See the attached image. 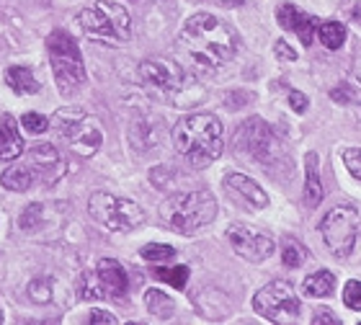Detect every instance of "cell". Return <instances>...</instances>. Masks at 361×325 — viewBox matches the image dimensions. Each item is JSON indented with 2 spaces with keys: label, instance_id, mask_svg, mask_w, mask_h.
Wrapping results in <instances>:
<instances>
[{
  "label": "cell",
  "instance_id": "20",
  "mask_svg": "<svg viewBox=\"0 0 361 325\" xmlns=\"http://www.w3.org/2000/svg\"><path fill=\"white\" fill-rule=\"evenodd\" d=\"M6 83L11 85V91L21 93V96H29V93L39 91V83L34 73H31L26 65H16V68L6 70Z\"/></svg>",
  "mask_w": 361,
  "mask_h": 325
},
{
  "label": "cell",
  "instance_id": "11",
  "mask_svg": "<svg viewBox=\"0 0 361 325\" xmlns=\"http://www.w3.org/2000/svg\"><path fill=\"white\" fill-rule=\"evenodd\" d=\"M227 240L233 245V250L240 258L250 261V264H261L274 253V240L271 235L261 233V230H253V227L245 225H233L227 230Z\"/></svg>",
  "mask_w": 361,
  "mask_h": 325
},
{
  "label": "cell",
  "instance_id": "28",
  "mask_svg": "<svg viewBox=\"0 0 361 325\" xmlns=\"http://www.w3.org/2000/svg\"><path fill=\"white\" fill-rule=\"evenodd\" d=\"M21 124L26 127V132H29V135H44L47 129H49V119H47V116H42V114H37V111L23 114Z\"/></svg>",
  "mask_w": 361,
  "mask_h": 325
},
{
  "label": "cell",
  "instance_id": "34",
  "mask_svg": "<svg viewBox=\"0 0 361 325\" xmlns=\"http://www.w3.org/2000/svg\"><path fill=\"white\" fill-rule=\"evenodd\" d=\"M289 106H292L297 114H305V111H307V106H310V101H307V96H305V93L289 91Z\"/></svg>",
  "mask_w": 361,
  "mask_h": 325
},
{
  "label": "cell",
  "instance_id": "36",
  "mask_svg": "<svg viewBox=\"0 0 361 325\" xmlns=\"http://www.w3.org/2000/svg\"><path fill=\"white\" fill-rule=\"evenodd\" d=\"M88 323L90 325H101V323H106V325H116V318L114 315H109V312H104V310H93L88 315Z\"/></svg>",
  "mask_w": 361,
  "mask_h": 325
},
{
  "label": "cell",
  "instance_id": "14",
  "mask_svg": "<svg viewBox=\"0 0 361 325\" xmlns=\"http://www.w3.org/2000/svg\"><path fill=\"white\" fill-rule=\"evenodd\" d=\"M276 21L281 29L286 31H294L297 37L302 39V44H312V39H315V29H317V18L315 16L305 13V11H300L297 6H292V3H281V6L276 8Z\"/></svg>",
  "mask_w": 361,
  "mask_h": 325
},
{
  "label": "cell",
  "instance_id": "1",
  "mask_svg": "<svg viewBox=\"0 0 361 325\" xmlns=\"http://www.w3.org/2000/svg\"><path fill=\"white\" fill-rule=\"evenodd\" d=\"M180 47L188 62L199 70H217L238 52V37L225 21L212 13L191 16L180 29Z\"/></svg>",
  "mask_w": 361,
  "mask_h": 325
},
{
  "label": "cell",
  "instance_id": "3",
  "mask_svg": "<svg viewBox=\"0 0 361 325\" xmlns=\"http://www.w3.org/2000/svg\"><path fill=\"white\" fill-rule=\"evenodd\" d=\"M78 26L93 42L109 47H121L132 39V18L127 8L114 3V0H98L96 6L83 8L75 16Z\"/></svg>",
  "mask_w": 361,
  "mask_h": 325
},
{
  "label": "cell",
  "instance_id": "38",
  "mask_svg": "<svg viewBox=\"0 0 361 325\" xmlns=\"http://www.w3.org/2000/svg\"><path fill=\"white\" fill-rule=\"evenodd\" d=\"M219 3H222V6H230V8H238V6H243L245 0H219Z\"/></svg>",
  "mask_w": 361,
  "mask_h": 325
},
{
  "label": "cell",
  "instance_id": "40",
  "mask_svg": "<svg viewBox=\"0 0 361 325\" xmlns=\"http://www.w3.org/2000/svg\"><path fill=\"white\" fill-rule=\"evenodd\" d=\"M0 323H3V310H0Z\"/></svg>",
  "mask_w": 361,
  "mask_h": 325
},
{
  "label": "cell",
  "instance_id": "25",
  "mask_svg": "<svg viewBox=\"0 0 361 325\" xmlns=\"http://www.w3.org/2000/svg\"><path fill=\"white\" fill-rule=\"evenodd\" d=\"M305 258H307L305 245L297 243L294 238H286L284 245H281V261H284V266H289V269H300V266L305 264Z\"/></svg>",
  "mask_w": 361,
  "mask_h": 325
},
{
  "label": "cell",
  "instance_id": "4",
  "mask_svg": "<svg viewBox=\"0 0 361 325\" xmlns=\"http://www.w3.org/2000/svg\"><path fill=\"white\" fill-rule=\"evenodd\" d=\"M214 217H217V202L207 189L173 194V197L160 204V219L173 233L191 235L209 225Z\"/></svg>",
  "mask_w": 361,
  "mask_h": 325
},
{
  "label": "cell",
  "instance_id": "15",
  "mask_svg": "<svg viewBox=\"0 0 361 325\" xmlns=\"http://www.w3.org/2000/svg\"><path fill=\"white\" fill-rule=\"evenodd\" d=\"M225 189L233 194V199H238L240 204L250 207V209H266L269 207V194L248 176L230 173L225 178Z\"/></svg>",
  "mask_w": 361,
  "mask_h": 325
},
{
  "label": "cell",
  "instance_id": "23",
  "mask_svg": "<svg viewBox=\"0 0 361 325\" xmlns=\"http://www.w3.org/2000/svg\"><path fill=\"white\" fill-rule=\"evenodd\" d=\"M336 289V276L331 271H315L305 279V292L310 297H331Z\"/></svg>",
  "mask_w": 361,
  "mask_h": 325
},
{
  "label": "cell",
  "instance_id": "19",
  "mask_svg": "<svg viewBox=\"0 0 361 325\" xmlns=\"http://www.w3.org/2000/svg\"><path fill=\"white\" fill-rule=\"evenodd\" d=\"M323 202V181H320V168H317V152H310L305 158V204L312 209Z\"/></svg>",
  "mask_w": 361,
  "mask_h": 325
},
{
  "label": "cell",
  "instance_id": "24",
  "mask_svg": "<svg viewBox=\"0 0 361 325\" xmlns=\"http://www.w3.org/2000/svg\"><path fill=\"white\" fill-rule=\"evenodd\" d=\"M320 42H323L328 49H341V44L346 42V26L338 21H328V23H320Z\"/></svg>",
  "mask_w": 361,
  "mask_h": 325
},
{
  "label": "cell",
  "instance_id": "16",
  "mask_svg": "<svg viewBox=\"0 0 361 325\" xmlns=\"http://www.w3.org/2000/svg\"><path fill=\"white\" fill-rule=\"evenodd\" d=\"M96 279L101 284V289H104V297H111V300H124L127 297V289H129L127 271L121 269L119 261H114V258L98 261Z\"/></svg>",
  "mask_w": 361,
  "mask_h": 325
},
{
  "label": "cell",
  "instance_id": "17",
  "mask_svg": "<svg viewBox=\"0 0 361 325\" xmlns=\"http://www.w3.org/2000/svg\"><path fill=\"white\" fill-rule=\"evenodd\" d=\"M23 152L18 121L11 114H0V160H16Z\"/></svg>",
  "mask_w": 361,
  "mask_h": 325
},
{
  "label": "cell",
  "instance_id": "12",
  "mask_svg": "<svg viewBox=\"0 0 361 325\" xmlns=\"http://www.w3.org/2000/svg\"><path fill=\"white\" fill-rule=\"evenodd\" d=\"M240 140H245V145H248V152L253 155V158L261 160L264 166L274 163V160L281 155L276 137H274V132H271V129L266 127L261 119L245 121V124H243V129H240Z\"/></svg>",
  "mask_w": 361,
  "mask_h": 325
},
{
  "label": "cell",
  "instance_id": "9",
  "mask_svg": "<svg viewBox=\"0 0 361 325\" xmlns=\"http://www.w3.org/2000/svg\"><path fill=\"white\" fill-rule=\"evenodd\" d=\"M253 310L261 318L271 320V323H279V325L297 323V318H300V300H297L289 281L276 279L271 281V284H266L253 297Z\"/></svg>",
  "mask_w": 361,
  "mask_h": 325
},
{
  "label": "cell",
  "instance_id": "26",
  "mask_svg": "<svg viewBox=\"0 0 361 325\" xmlns=\"http://www.w3.org/2000/svg\"><path fill=\"white\" fill-rule=\"evenodd\" d=\"M155 279L166 281L171 287L183 289L188 281V269L186 266H176V269H155Z\"/></svg>",
  "mask_w": 361,
  "mask_h": 325
},
{
  "label": "cell",
  "instance_id": "32",
  "mask_svg": "<svg viewBox=\"0 0 361 325\" xmlns=\"http://www.w3.org/2000/svg\"><path fill=\"white\" fill-rule=\"evenodd\" d=\"M343 163H346L348 173L361 181V150H356V147L354 150H346L343 152Z\"/></svg>",
  "mask_w": 361,
  "mask_h": 325
},
{
  "label": "cell",
  "instance_id": "8",
  "mask_svg": "<svg viewBox=\"0 0 361 325\" xmlns=\"http://www.w3.org/2000/svg\"><path fill=\"white\" fill-rule=\"evenodd\" d=\"M323 240L336 258H348L359 240L361 217L354 207H336L323 217Z\"/></svg>",
  "mask_w": 361,
  "mask_h": 325
},
{
  "label": "cell",
  "instance_id": "33",
  "mask_svg": "<svg viewBox=\"0 0 361 325\" xmlns=\"http://www.w3.org/2000/svg\"><path fill=\"white\" fill-rule=\"evenodd\" d=\"M274 52H276L279 60H284V62H294V60H297V49H294L292 44H286L284 39H279L276 44H274Z\"/></svg>",
  "mask_w": 361,
  "mask_h": 325
},
{
  "label": "cell",
  "instance_id": "18",
  "mask_svg": "<svg viewBox=\"0 0 361 325\" xmlns=\"http://www.w3.org/2000/svg\"><path fill=\"white\" fill-rule=\"evenodd\" d=\"M132 145L137 147V152H152L158 150L160 137H163V129H160V119L155 116H145L132 127Z\"/></svg>",
  "mask_w": 361,
  "mask_h": 325
},
{
  "label": "cell",
  "instance_id": "39",
  "mask_svg": "<svg viewBox=\"0 0 361 325\" xmlns=\"http://www.w3.org/2000/svg\"><path fill=\"white\" fill-rule=\"evenodd\" d=\"M356 78H359V83H361V62L356 65Z\"/></svg>",
  "mask_w": 361,
  "mask_h": 325
},
{
  "label": "cell",
  "instance_id": "22",
  "mask_svg": "<svg viewBox=\"0 0 361 325\" xmlns=\"http://www.w3.org/2000/svg\"><path fill=\"white\" fill-rule=\"evenodd\" d=\"M0 183L11 191H29L34 183V171L23 166H11L6 173L0 176Z\"/></svg>",
  "mask_w": 361,
  "mask_h": 325
},
{
  "label": "cell",
  "instance_id": "13",
  "mask_svg": "<svg viewBox=\"0 0 361 325\" xmlns=\"http://www.w3.org/2000/svg\"><path fill=\"white\" fill-rule=\"evenodd\" d=\"M31 168L37 171L39 181L42 183H57L65 176V158L60 155V150L49 142H37L29 150Z\"/></svg>",
  "mask_w": 361,
  "mask_h": 325
},
{
  "label": "cell",
  "instance_id": "10",
  "mask_svg": "<svg viewBox=\"0 0 361 325\" xmlns=\"http://www.w3.org/2000/svg\"><path fill=\"white\" fill-rule=\"evenodd\" d=\"M140 78L147 88H152L160 96H173L183 88V68L178 62L166 57H150L140 65Z\"/></svg>",
  "mask_w": 361,
  "mask_h": 325
},
{
  "label": "cell",
  "instance_id": "29",
  "mask_svg": "<svg viewBox=\"0 0 361 325\" xmlns=\"http://www.w3.org/2000/svg\"><path fill=\"white\" fill-rule=\"evenodd\" d=\"M39 222H42V204H29L21 212V217H18V225H21V230H26V233L37 230Z\"/></svg>",
  "mask_w": 361,
  "mask_h": 325
},
{
  "label": "cell",
  "instance_id": "37",
  "mask_svg": "<svg viewBox=\"0 0 361 325\" xmlns=\"http://www.w3.org/2000/svg\"><path fill=\"white\" fill-rule=\"evenodd\" d=\"M312 323L320 325V323H333V325H338L341 320L336 318V315H331V310H315V318H312Z\"/></svg>",
  "mask_w": 361,
  "mask_h": 325
},
{
  "label": "cell",
  "instance_id": "7",
  "mask_svg": "<svg viewBox=\"0 0 361 325\" xmlns=\"http://www.w3.org/2000/svg\"><path fill=\"white\" fill-rule=\"evenodd\" d=\"M88 212L98 225H104L106 230H114V233H127L145 222V212L140 209V204H135L132 199L109 194V191H96L90 197Z\"/></svg>",
  "mask_w": 361,
  "mask_h": 325
},
{
  "label": "cell",
  "instance_id": "30",
  "mask_svg": "<svg viewBox=\"0 0 361 325\" xmlns=\"http://www.w3.org/2000/svg\"><path fill=\"white\" fill-rule=\"evenodd\" d=\"M343 302H346L351 310L361 312V281H348L346 289H343Z\"/></svg>",
  "mask_w": 361,
  "mask_h": 325
},
{
  "label": "cell",
  "instance_id": "31",
  "mask_svg": "<svg viewBox=\"0 0 361 325\" xmlns=\"http://www.w3.org/2000/svg\"><path fill=\"white\" fill-rule=\"evenodd\" d=\"M29 297L34 302H49L52 300V292H49V281H31L29 284Z\"/></svg>",
  "mask_w": 361,
  "mask_h": 325
},
{
  "label": "cell",
  "instance_id": "27",
  "mask_svg": "<svg viewBox=\"0 0 361 325\" xmlns=\"http://www.w3.org/2000/svg\"><path fill=\"white\" fill-rule=\"evenodd\" d=\"M140 256H142L145 261H171V258L176 256V250L171 248V245H163V243H150V245H145V248L140 250Z\"/></svg>",
  "mask_w": 361,
  "mask_h": 325
},
{
  "label": "cell",
  "instance_id": "21",
  "mask_svg": "<svg viewBox=\"0 0 361 325\" xmlns=\"http://www.w3.org/2000/svg\"><path fill=\"white\" fill-rule=\"evenodd\" d=\"M145 307H147V312H152V315L160 320L173 318V312H176L173 297H168L166 292H160V289H147V292H145Z\"/></svg>",
  "mask_w": 361,
  "mask_h": 325
},
{
  "label": "cell",
  "instance_id": "6",
  "mask_svg": "<svg viewBox=\"0 0 361 325\" xmlns=\"http://www.w3.org/2000/svg\"><path fill=\"white\" fill-rule=\"evenodd\" d=\"M47 52H49V62H52V73L60 93L65 96L75 93L85 83L83 54H80V47L75 44V39L70 37L68 31H54L47 39Z\"/></svg>",
  "mask_w": 361,
  "mask_h": 325
},
{
  "label": "cell",
  "instance_id": "5",
  "mask_svg": "<svg viewBox=\"0 0 361 325\" xmlns=\"http://www.w3.org/2000/svg\"><path fill=\"white\" fill-rule=\"evenodd\" d=\"M49 127L57 129V135L73 147L75 152H80L83 158L96 155L101 142H104V127L93 114H85L80 109H60L54 111V116L49 119Z\"/></svg>",
  "mask_w": 361,
  "mask_h": 325
},
{
  "label": "cell",
  "instance_id": "2",
  "mask_svg": "<svg viewBox=\"0 0 361 325\" xmlns=\"http://www.w3.org/2000/svg\"><path fill=\"white\" fill-rule=\"evenodd\" d=\"M173 142L194 166H209L225 150V129L214 114H188L173 127Z\"/></svg>",
  "mask_w": 361,
  "mask_h": 325
},
{
  "label": "cell",
  "instance_id": "35",
  "mask_svg": "<svg viewBox=\"0 0 361 325\" xmlns=\"http://www.w3.org/2000/svg\"><path fill=\"white\" fill-rule=\"evenodd\" d=\"M331 99L336 101V104H351V101H354V93H351L348 85H338V88L331 91Z\"/></svg>",
  "mask_w": 361,
  "mask_h": 325
}]
</instances>
